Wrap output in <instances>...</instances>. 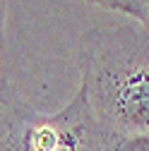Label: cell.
I'll use <instances>...</instances> for the list:
<instances>
[{
	"mask_svg": "<svg viewBox=\"0 0 149 151\" xmlns=\"http://www.w3.org/2000/svg\"><path fill=\"white\" fill-rule=\"evenodd\" d=\"M80 91L106 137L149 134V31L99 24L80 39Z\"/></svg>",
	"mask_w": 149,
	"mask_h": 151,
	"instance_id": "6da1fadb",
	"label": "cell"
},
{
	"mask_svg": "<svg viewBox=\"0 0 149 151\" xmlns=\"http://www.w3.org/2000/svg\"><path fill=\"white\" fill-rule=\"evenodd\" d=\"M27 151H111V137L94 120L84 93L58 113H31L27 125Z\"/></svg>",
	"mask_w": 149,
	"mask_h": 151,
	"instance_id": "7a4b0ae2",
	"label": "cell"
},
{
	"mask_svg": "<svg viewBox=\"0 0 149 151\" xmlns=\"http://www.w3.org/2000/svg\"><path fill=\"white\" fill-rule=\"evenodd\" d=\"M34 108L0 103V151H27V125Z\"/></svg>",
	"mask_w": 149,
	"mask_h": 151,
	"instance_id": "3957f363",
	"label": "cell"
},
{
	"mask_svg": "<svg viewBox=\"0 0 149 151\" xmlns=\"http://www.w3.org/2000/svg\"><path fill=\"white\" fill-rule=\"evenodd\" d=\"M111 151H149V134L132 137V139H113L111 137Z\"/></svg>",
	"mask_w": 149,
	"mask_h": 151,
	"instance_id": "277c9868",
	"label": "cell"
},
{
	"mask_svg": "<svg viewBox=\"0 0 149 151\" xmlns=\"http://www.w3.org/2000/svg\"><path fill=\"white\" fill-rule=\"evenodd\" d=\"M127 17L149 31V0H130V7H127Z\"/></svg>",
	"mask_w": 149,
	"mask_h": 151,
	"instance_id": "5b68a950",
	"label": "cell"
},
{
	"mask_svg": "<svg viewBox=\"0 0 149 151\" xmlns=\"http://www.w3.org/2000/svg\"><path fill=\"white\" fill-rule=\"evenodd\" d=\"M84 3L111 10V12H123V14H127V7H130V0H84Z\"/></svg>",
	"mask_w": 149,
	"mask_h": 151,
	"instance_id": "8992f818",
	"label": "cell"
},
{
	"mask_svg": "<svg viewBox=\"0 0 149 151\" xmlns=\"http://www.w3.org/2000/svg\"><path fill=\"white\" fill-rule=\"evenodd\" d=\"M5 14H7V0H0V46L5 41Z\"/></svg>",
	"mask_w": 149,
	"mask_h": 151,
	"instance_id": "52a82bcc",
	"label": "cell"
}]
</instances>
